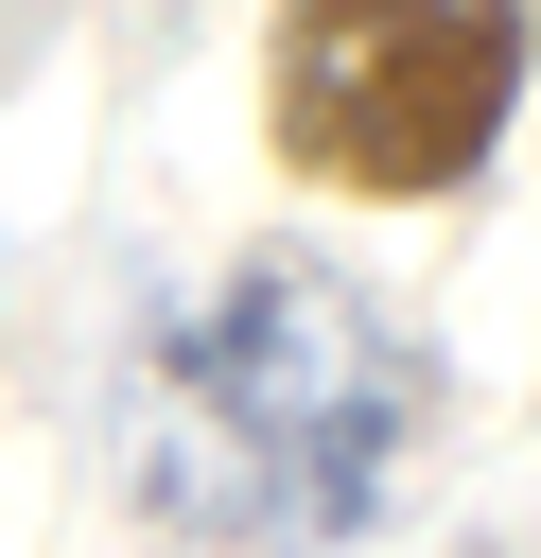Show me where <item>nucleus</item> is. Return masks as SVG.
Segmentation results:
<instances>
[{
  "label": "nucleus",
  "instance_id": "obj_2",
  "mask_svg": "<svg viewBox=\"0 0 541 558\" xmlns=\"http://www.w3.org/2000/svg\"><path fill=\"white\" fill-rule=\"evenodd\" d=\"M524 52L541 35L489 0H297L262 35V140L314 192H454V174H489Z\"/></svg>",
  "mask_w": 541,
  "mask_h": 558
},
{
  "label": "nucleus",
  "instance_id": "obj_1",
  "mask_svg": "<svg viewBox=\"0 0 541 558\" xmlns=\"http://www.w3.org/2000/svg\"><path fill=\"white\" fill-rule=\"evenodd\" d=\"M436 366L314 262H227L157 349H140V506L227 541V558H297L349 541L384 506V471L419 453Z\"/></svg>",
  "mask_w": 541,
  "mask_h": 558
}]
</instances>
